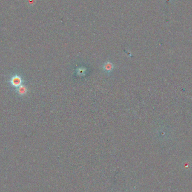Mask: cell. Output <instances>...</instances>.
Returning <instances> with one entry per match:
<instances>
[{
    "instance_id": "obj_1",
    "label": "cell",
    "mask_w": 192,
    "mask_h": 192,
    "mask_svg": "<svg viewBox=\"0 0 192 192\" xmlns=\"http://www.w3.org/2000/svg\"><path fill=\"white\" fill-rule=\"evenodd\" d=\"M22 79L19 75H15L10 80V83L13 86L16 88H18L22 83Z\"/></svg>"
},
{
    "instance_id": "obj_2",
    "label": "cell",
    "mask_w": 192,
    "mask_h": 192,
    "mask_svg": "<svg viewBox=\"0 0 192 192\" xmlns=\"http://www.w3.org/2000/svg\"><path fill=\"white\" fill-rule=\"evenodd\" d=\"M17 92L19 95L23 96L27 93V88L25 86H24L23 85H21L18 88H17Z\"/></svg>"
},
{
    "instance_id": "obj_3",
    "label": "cell",
    "mask_w": 192,
    "mask_h": 192,
    "mask_svg": "<svg viewBox=\"0 0 192 192\" xmlns=\"http://www.w3.org/2000/svg\"><path fill=\"white\" fill-rule=\"evenodd\" d=\"M113 69V64L109 62H107L105 66H104V69L106 71H110L111 70H112Z\"/></svg>"
}]
</instances>
